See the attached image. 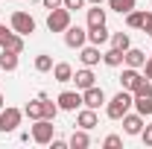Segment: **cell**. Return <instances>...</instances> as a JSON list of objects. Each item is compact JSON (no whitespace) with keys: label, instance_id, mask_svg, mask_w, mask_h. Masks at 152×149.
Returning <instances> with one entry per match:
<instances>
[{"label":"cell","instance_id":"obj_1","mask_svg":"<svg viewBox=\"0 0 152 149\" xmlns=\"http://www.w3.org/2000/svg\"><path fill=\"white\" fill-rule=\"evenodd\" d=\"M132 105H134V93L126 91V88H120V91L105 102V114H108L111 120H123V114H129Z\"/></svg>","mask_w":152,"mask_h":149},{"label":"cell","instance_id":"obj_2","mask_svg":"<svg viewBox=\"0 0 152 149\" xmlns=\"http://www.w3.org/2000/svg\"><path fill=\"white\" fill-rule=\"evenodd\" d=\"M67 26H70V9H64V6L50 9V15H47V29H50V32H64Z\"/></svg>","mask_w":152,"mask_h":149},{"label":"cell","instance_id":"obj_3","mask_svg":"<svg viewBox=\"0 0 152 149\" xmlns=\"http://www.w3.org/2000/svg\"><path fill=\"white\" fill-rule=\"evenodd\" d=\"M9 26L18 32V35H32L35 32V18L29 15V12H12V20H9Z\"/></svg>","mask_w":152,"mask_h":149},{"label":"cell","instance_id":"obj_4","mask_svg":"<svg viewBox=\"0 0 152 149\" xmlns=\"http://www.w3.org/2000/svg\"><path fill=\"white\" fill-rule=\"evenodd\" d=\"M0 47H3V50H15V53H23V35H18L12 26L0 23Z\"/></svg>","mask_w":152,"mask_h":149},{"label":"cell","instance_id":"obj_5","mask_svg":"<svg viewBox=\"0 0 152 149\" xmlns=\"http://www.w3.org/2000/svg\"><path fill=\"white\" fill-rule=\"evenodd\" d=\"M20 117H23L20 108H12V105L0 108V131H15L20 126Z\"/></svg>","mask_w":152,"mask_h":149},{"label":"cell","instance_id":"obj_6","mask_svg":"<svg viewBox=\"0 0 152 149\" xmlns=\"http://www.w3.org/2000/svg\"><path fill=\"white\" fill-rule=\"evenodd\" d=\"M32 140L41 143V146H47V143L53 140V120H47V117L35 120V126H32Z\"/></svg>","mask_w":152,"mask_h":149},{"label":"cell","instance_id":"obj_7","mask_svg":"<svg viewBox=\"0 0 152 149\" xmlns=\"http://www.w3.org/2000/svg\"><path fill=\"white\" fill-rule=\"evenodd\" d=\"M85 41H88V32H85L82 26H67V29H64V44H67L70 50H82Z\"/></svg>","mask_w":152,"mask_h":149},{"label":"cell","instance_id":"obj_8","mask_svg":"<svg viewBox=\"0 0 152 149\" xmlns=\"http://www.w3.org/2000/svg\"><path fill=\"white\" fill-rule=\"evenodd\" d=\"M82 105L85 108H99V105H105V93H102V88H96V85H91V88H85L82 91Z\"/></svg>","mask_w":152,"mask_h":149},{"label":"cell","instance_id":"obj_9","mask_svg":"<svg viewBox=\"0 0 152 149\" xmlns=\"http://www.w3.org/2000/svg\"><path fill=\"white\" fill-rule=\"evenodd\" d=\"M56 102H58L61 111H76V108L82 105V93H79V91H61Z\"/></svg>","mask_w":152,"mask_h":149},{"label":"cell","instance_id":"obj_10","mask_svg":"<svg viewBox=\"0 0 152 149\" xmlns=\"http://www.w3.org/2000/svg\"><path fill=\"white\" fill-rule=\"evenodd\" d=\"M76 126L79 129H94V126H99V117H96V111L94 108H82V111L76 114Z\"/></svg>","mask_w":152,"mask_h":149},{"label":"cell","instance_id":"obj_11","mask_svg":"<svg viewBox=\"0 0 152 149\" xmlns=\"http://www.w3.org/2000/svg\"><path fill=\"white\" fill-rule=\"evenodd\" d=\"M123 131L126 134H140L143 131V114H123Z\"/></svg>","mask_w":152,"mask_h":149},{"label":"cell","instance_id":"obj_12","mask_svg":"<svg viewBox=\"0 0 152 149\" xmlns=\"http://www.w3.org/2000/svg\"><path fill=\"white\" fill-rule=\"evenodd\" d=\"M123 64H126V67H137V70H140V67L146 64V53H143V50L129 47V50L123 53Z\"/></svg>","mask_w":152,"mask_h":149},{"label":"cell","instance_id":"obj_13","mask_svg":"<svg viewBox=\"0 0 152 149\" xmlns=\"http://www.w3.org/2000/svg\"><path fill=\"white\" fill-rule=\"evenodd\" d=\"M140 79H143V76L137 73V67H126V70L120 73V85H123L126 91H132V93H134V88L140 85Z\"/></svg>","mask_w":152,"mask_h":149},{"label":"cell","instance_id":"obj_14","mask_svg":"<svg viewBox=\"0 0 152 149\" xmlns=\"http://www.w3.org/2000/svg\"><path fill=\"white\" fill-rule=\"evenodd\" d=\"M73 82H76V88H79V91H85V88L96 85V76H94L91 67H82V70H76V73H73Z\"/></svg>","mask_w":152,"mask_h":149},{"label":"cell","instance_id":"obj_15","mask_svg":"<svg viewBox=\"0 0 152 149\" xmlns=\"http://www.w3.org/2000/svg\"><path fill=\"white\" fill-rule=\"evenodd\" d=\"M38 99H41V111H44V117H47V120H56L58 111H61V108H58V102H53V99H50L44 91L38 93Z\"/></svg>","mask_w":152,"mask_h":149},{"label":"cell","instance_id":"obj_16","mask_svg":"<svg viewBox=\"0 0 152 149\" xmlns=\"http://www.w3.org/2000/svg\"><path fill=\"white\" fill-rule=\"evenodd\" d=\"M53 79L56 82H73V67L67 64V61H58V64H53Z\"/></svg>","mask_w":152,"mask_h":149},{"label":"cell","instance_id":"obj_17","mask_svg":"<svg viewBox=\"0 0 152 149\" xmlns=\"http://www.w3.org/2000/svg\"><path fill=\"white\" fill-rule=\"evenodd\" d=\"M79 58H82V64L85 67H94V64H99V47L96 44H91V47H82V53H79Z\"/></svg>","mask_w":152,"mask_h":149},{"label":"cell","instance_id":"obj_18","mask_svg":"<svg viewBox=\"0 0 152 149\" xmlns=\"http://www.w3.org/2000/svg\"><path fill=\"white\" fill-rule=\"evenodd\" d=\"M18 56L15 50H3L0 53V70H6V73H12V70H18Z\"/></svg>","mask_w":152,"mask_h":149},{"label":"cell","instance_id":"obj_19","mask_svg":"<svg viewBox=\"0 0 152 149\" xmlns=\"http://www.w3.org/2000/svg\"><path fill=\"white\" fill-rule=\"evenodd\" d=\"M67 146L70 149H88L91 146V137H88V129H79L70 134V140H67Z\"/></svg>","mask_w":152,"mask_h":149},{"label":"cell","instance_id":"obj_20","mask_svg":"<svg viewBox=\"0 0 152 149\" xmlns=\"http://www.w3.org/2000/svg\"><path fill=\"white\" fill-rule=\"evenodd\" d=\"M105 23V9H99V3H94V9H88V29L102 26Z\"/></svg>","mask_w":152,"mask_h":149},{"label":"cell","instance_id":"obj_21","mask_svg":"<svg viewBox=\"0 0 152 149\" xmlns=\"http://www.w3.org/2000/svg\"><path fill=\"white\" fill-rule=\"evenodd\" d=\"M146 18H149V12H137V9H132V12H126V23H129L132 29H143V23H146Z\"/></svg>","mask_w":152,"mask_h":149},{"label":"cell","instance_id":"obj_22","mask_svg":"<svg viewBox=\"0 0 152 149\" xmlns=\"http://www.w3.org/2000/svg\"><path fill=\"white\" fill-rule=\"evenodd\" d=\"M108 29H105V23H102V26H94V29H88V41H91V44H96V47H99V44H105V41H108Z\"/></svg>","mask_w":152,"mask_h":149},{"label":"cell","instance_id":"obj_23","mask_svg":"<svg viewBox=\"0 0 152 149\" xmlns=\"http://www.w3.org/2000/svg\"><path fill=\"white\" fill-rule=\"evenodd\" d=\"M102 61H105L108 67H120V64H123V50H117V47H111L108 53H102Z\"/></svg>","mask_w":152,"mask_h":149},{"label":"cell","instance_id":"obj_24","mask_svg":"<svg viewBox=\"0 0 152 149\" xmlns=\"http://www.w3.org/2000/svg\"><path fill=\"white\" fill-rule=\"evenodd\" d=\"M134 111L149 117L152 114V96H134Z\"/></svg>","mask_w":152,"mask_h":149},{"label":"cell","instance_id":"obj_25","mask_svg":"<svg viewBox=\"0 0 152 149\" xmlns=\"http://www.w3.org/2000/svg\"><path fill=\"white\" fill-rule=\"evenodd\" d=\"M111 47H117V50H123V53H126V50L132 47L129 32H114V35H111Z\"/></svg>","mask_w":152,"mask_h":149},{"label":"cell","instance_id":"obj_26","mask_svg":"<svg viewBox=\"0 0 152 149\" xmlns=\"http://www.w3.org/2000/svg\"><path fill=\"white\" fill-rule=\"evenodd\" d=\"M35 70L38 73H50V70H53V56H47V53L35 56Z\"/></svg>","mask_w":152,"mask_h":149},{"label":"cell","instance_id":"obj_27","mask_svg":"<svg viewBox=\"0 0 152 149\" xmlns=\"http://www.w3.org/2000/svg\"><path fill=\"white\" fill-rule=\"evenodd\" d=\"M23 114H26L29 120H41V117H44V111H41V99H32V102H26Z\"/></svg>","mask_w":152,"mask_h":149},{"label":"cell","instance_id":"obj_28","mask_svg":"<svg viewBox=\"0 0 152 149\" xmlns=\"http://www.w3.org/2000/svg\"><path fill=\"white\" fill-rule=\"evenodd\" d=\"M134 3H137V0H108V6H111L114 12H120V15L132 12V9H134Z\"/></svg>","mask_w":152,"mask_h":149},{"label":"cell","instance_id":"obj_29","mask_svg":"<svg viewBox=\"0 0 152 149\" xmlns=\"http://www.w3.org/2000/svg\"><path fill=\"white\" fill-rule=\"evenodd\" d=\"M134 96H152V85H149V79H146V76H143V79H140V85L134 88Z\"/></svg>","mask_w":152,"mask_h":149},{"label":"cell","instance_id":"obj_30","mask_svg":"<svg viewBox=\"0 0 152 149\" xmlns=\"http://www.w3.org/2000/svg\"><path fill=\"white\" fill-rule=\"evenodd\" d=\"M102 143H105L108 149H117V146H123V137H120V134H108Z\"/></svg>","mask_w":152,"mask_h":149},{"label":"cell","instance_id":"obj_31","mask_svg":"<svg viewBox=\"0 0 152 149\" xmlns=\"http://www.w3.org/2000/svg\"><path fill=\"white\" fill-rule=\"evenodd\" d=\"M61 6H64V9H70V12H73V9H82V6H85V0H64V3H61Z\"/></svg>","mask_w":152,"mask_h":149},{"label":"cell","instance_id":"obj_32","mask_svg":"<svg viewBox=\"0 0 152 149\" xmlns=\"http://www.w3.org/2000/svg\"><path fill=\"white\" fill-rule=\"evenodd\" d=\"M140 137H143V143H146V146H152V126H143Z\"/></svg>","mask_w":152,"mask_h":149},{"label":"cell","instance_id":"obj_33","mask_svg":"<svg viewBox=\"0 0 152 149\" xmlns=\"http://www.w3.org/2000/svg\"><path fill=\"white\" fill-rule=\"evenodd\" d=\"M41 3H44V9H58L64 0H41Z\"/></svg>","mask_w":152,"mask_h":149},{"label":"cell","instance_id":"obj_34","mask_svg":"<svg viewBox=\"0 0 152 149\" xmlns=\"http://www.w3.org/2000/svg\"><path fill=\"white\" fill-rule=\"evenodd\" d=\"M50 143H53V149H64V146H67V140H61V137H53Z\"/></svg>","mask_w":152,"mask_h":149},{"label":"cell","instance_id":"obj_35","mask_svg":"<svg viewBox=\"0 0 152 149\" xmlns=\"http://www.w3.org/2000/svg\"><path fill=\"white\" fill-rule=\"evenodd\" d=\"M143 32L152 38V12H149V18H146V23H143Z\"/></svg>","mask_w":152,"mask_h":149},{"label":"cell","instance_id":"obj_36","mask_svg":"<svg viewBox=\"0 0 152 149\" xmlns=\"http://www.w3.org/2000/svg\"><path fill=\"white\" fill-rule=\"evenodd\" d=\"M143 70H146V79H152V58H146V64H143Z\"/></svg>","mask_w":152,"mask_h":149},{"label":"cell","instance_id":"obj_37","mask_svg":"<svg viewBox=\"0 0 152 149\" xmlns=\"http://www.w3.org/2000/svg\"><path fill=\"white\" fill-rule=\"evenodd\" d=\"M3 105H6V99H3V93H0V108H3Z\"/></svg>","mask_w":152,"mask_h":149},{"label":"cell","instance_id":"obj_38","mask_svg":"<svg viewBox=\"0 0 152 149\" xmlns=\"http://www.w3.org/2000/svg\"><path fill=\"white\" fill-rule=\"evenodd\" d=\"M88 3H105V0H88Z\"/></svg>","mask_w":152,"mask_h":149},{"label":"cell","instance_id":"obj_39","mask_svg":"<svg viewBox=\"0 0 152 149\" xmlns=\"http://www.w3.org/2000/svg\"><path fill=\"white\" fill-rule=\"evenodd\" d=\"M0 73H3V70H0Z\"/></svg>","mask_w":152,"mask_h":149}]
</instances>
